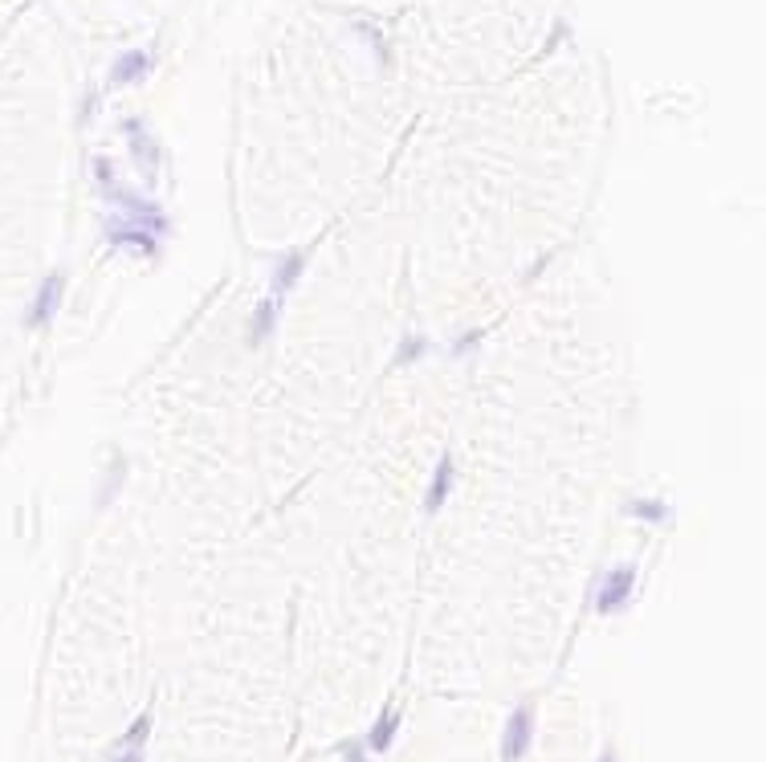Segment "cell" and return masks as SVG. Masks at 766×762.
Listing matches in <instances>:
<instances>
[{"label": "cell", "mask_w": 766, "mask_h": 762, "mask_svg": "<svg viewBox=\"0 0 766 762\" xmlns=\"http://www.w3.org/2000/svg\"><path fill=\"white\" fill-rule=\"evenodd\" d=\"M636 583H640V571L632 567V563H620V567L603 571L595 583V595H591V603H595L599 616H616L624 612L628 603H632V591Z\"/></svg>", "instance_id": "6da1fadb"}, {"label": "cell", "mask_w": 766, "mask_h": 762, "mask_svg": "<svg viewBox=\"0 0 766 762\" xmlns=\"http://www.w3.org/2000/svg\"><path fill=\"white\" fill-rule=\"evenodd\" d=\"M530 746H534V705L530 701H522L518 709H514L510 718H506V730H502V758L506 762H522L530 754Z\"/></svg>", "instance_id": "7a4b0ae2"}, {"label": "cell", "mask_w": 766, "mask_h": 762, "mask_svg": "<svg viewBox=\"0 0 766 762\" xmlns=\"http://www.w3.org/2000/svg\"><path fill=\"white\" fill-rule=\"evenodd\" d=\"M151 709H143L139 718L127 726V734L119 738L110 750H106V762H147V738H151Z\"/></svg>", "instance_id": "3957f363"}, {"label": "cell", "mask_w": 766, "mask_h": 762, "mask_svg": "<svg viewBox=\"0 0 766 762\" xmlns=\"http://www.w3.org/2000/svg\"><path fill=\"white\" fill-rule=\"evenodd\" d=\"M62 293H66V274L57 269V274H49L41 285H37V293H33V302H29V319H25V327H49L53 322V314H57V306H62Z\"/></svg>", "instance_id": "277c9868"}, {"label": "cell", "mask_w": 766, "mask_h": 762, "mask_svg": "<svg viewBox=\"0 0 766 762\" xmlns=\"http://www.w3.org/2000/svg\"><path fill=\"white\" fill-rule=\"evenodd\" d=\"M302 274H306V249H290V253H282V258L273 261V274H269L273 298H286V293L302 282Z\"/></svg>", "instance_id": "5b68a950"}, {"label": "cell", "mask_w": 766, "mask_h": 762, "mask_svg": "<svg viewBox=\"0 0 766 762\" xmlns=\"http://www.w3.org/2000/svg\"><path fill=\"white\" fill-rule=\"evenodd\" d=\"M453 477H457V469H453V457L445 452L441 461H436V469H432L428 494H424V514H441L445 510V502H449V494H453Z\"/></svg>", "instance_id": "8992f818"}, {"label": "cell", "mask_w": 766, "mask_h": 762, "mask_svg": "<svg viewBox=\"0 0 766 762\" xmlns=\"http://www.w3.org/2000/svg\"><path fill=\"white\" fill-rule=\"evenodd\" d=\"M396 734H400V709L388 705L375 722H371L367 738H363V750H367V754H388L392 742H396Z\"/></svg>", "instance_id": "52a82bcc"}, {"label": "cell", "mask_w": 766, "mask_h": 762, "mask_svg": "<svg viewBox=\"0 0 766 762\" xmlns=\"http://www.w3.org/2000/svg\"><path fill=\"white\" fill-rule=\"evenodd\" d=\"M277 302L282 298H265L261 306H257L253 322H249V346H261L273 338V330H277Z\"/></svg>", "instance_id": "ba28073f"}, {"label": "cell", "mask_w": 766, "mask_h": 762, "mask_svg": "<svg viewBox=\"0 0 766 762\" xmlns=\"http://www.w3.org/2000/svg\"><path fill=\"white\" fill-rule=\"evenodd\" d=\"M106 241H110V245H135L139 249V253H155L159 249V237L155 232H147V229H115V224H110V229H106Z\"/></svg>", "instance_id": "9c48e42d"}, {"label": "cell", "mask_w": 766, "mask_h": 762, "mask_svg": "<svg viewBox=\"0 0 766 762\" xmlns=\"http://www.w3.org/2000/svg\"><path fill=\"white\" fill-rule=\"evenodd\" d=\"M628 518H640V522H652V526H665L669 522V505L656 502V497H636V502L624 505Z\"/></svg>", "instance_id": "30bf717a"}, {"label": "cell", "mask_w": 766, "mask_h": 762, "mask_svg": "<svg viewBox=\"0 0 766 762\" xmlns=\"http://www.w3.org/2000/svg\"><path fill=\"white\" fill-rule=\"evenodd\" d=\"M147 66H151V57L143 49H131V54H123L115 62V82H139L147 74Z\"/></svg>", "instance_id": "8fae6325"}, {"label": "cell", "mask_w": 766, "mask_h": 762, "mask_svg": "<svg viewBox=\"0 0 766 762\" xmlns=\"http://www.w3.org/2000/svg\"><path fill=\"white\" fill-rule=\"evenodd\" d=\"M420 355H424V338H404V343H400V355H396V367L412 363V359H420Z\"/></svg>", "instance_id": "7c38bea8"}, {"label": "cell", "mask_w": 766, "mask_h": 762, "mask_svg": "<svg viewBox=\"0 0 766 762\" xmlns=\"http://www.w3.org/2000/svg\"><path fill=\"white\" fill-rule=\"evenodd\" d=\"M595 762H620V758H616V750L608 746V750H599V758H595Z\"/></svg>", "instance_id": "4fadbf2b"}]
</instances>
